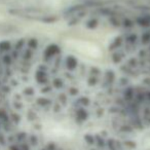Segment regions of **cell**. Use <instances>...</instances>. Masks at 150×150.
Returning a JSON list of instances; mask_svg holds the SVG:
<instances>
[{
  "instance_id": "6",
  "label": "cell",
  "mask_w": 150,
  "mask_h": 150,
  "mask_svg": "<svg viewBox=\"0 0 150 150\" xmlns=\"http://www.w3.org/2000/svg\"><path fill=\"white\" fill-rule=\"evenodd\" d=\"M123 23H125V27H132V26H133V23H132L131 21H129V20H125V22H123Z\"/></svg>"
},
{
  "instance_id": "2",
  "label": "cell",
  "mask_w": 150,
  "mask_h": 150,
  "mask_svg": "<svg viewBox=\"0 0 150 150\" xmlns=\"http://www.w3.org/2000/svg\"><path fill=\"white\" fill-rule=\"evenodd\" d=\"M59 52V47L57 45H50L47 47L45 52V54L47 56V58H52V56H54L56 54Z\"/></svg>"
},
{
  "instance_id": "4",
  "label": "cell",
  "mask_w": 150,
  "mask_h": 150,
  "mask_svg": "<svg viewBox=\"0 0 150 150\" xmlns=\"http://www.w3.org/2000/svg\"><path fill=\"white\" fill-rule=\"evenodd\" d=\"M97 24H98L97 20H91V21H88V27L91 28V29H93V28L97 27Z\"/></svg>"
},
{
  "instance_id": "1",
  "label": "cell",
  "mask_w": 150,
  "mask_h": 150,
  "mask_svg": "<svg viewBox=\"0 0 150 150\" xmlns=\"http://www.w3.org/2000/svg\"><path fill=\"white\" fill-rule=\"evenodd\" d=\"M66 65H67V68L70 69V70H73V69H75L77 67V61H76V59L74 57L68 56V58L66 60Z\"/></svg>"
},
{
  "instance_id": "3",
  "label": "cell",
  "mask_w": 150,
  "mask_h": 150,
  "mask_svg": "<svg viewBox=\"0 0 150 150\" xmlns=\"http://www.w3.org/2000/svg\"><path fill=\"white\" fill-rule=\"evenodd\" d=\"M138 24H139L140 26H142V27H149L150 26V20L148 19V18H140V19H138Z\"/></svg>"
},
{
  "instance_id": "5",
  "label": "cell",
  "mask_w": 150,
  "mask_h": 150,
  "mask_svg": "<svg viewBox=\"0 0 150 150\" xmlns=\"http://www.w3.org/2000/svg\"><path fill=\"white\" fill-rule=\"evenodd\" d=\"M144 40V42H148L150 40V34H144V36H142V41Z\"/></svg>"
}]
</instances>
